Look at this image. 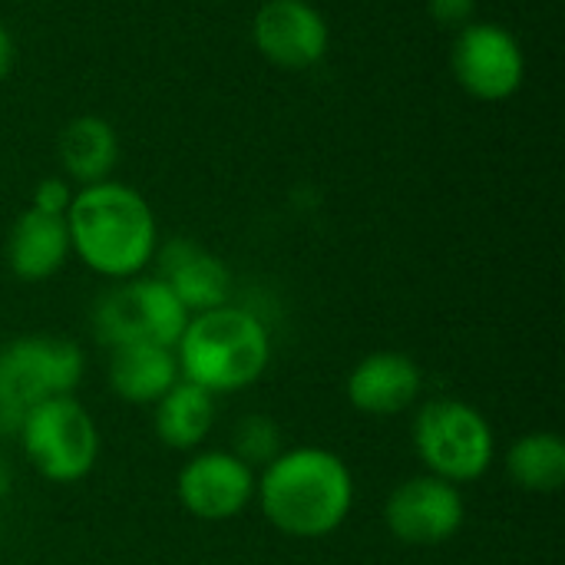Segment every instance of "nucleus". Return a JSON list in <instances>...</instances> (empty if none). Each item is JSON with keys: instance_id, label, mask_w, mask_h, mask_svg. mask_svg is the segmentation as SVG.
I'll return each instance as SVG.
<instances>
[{"instance_id": "f257e3e1", "label": "nucleus", "mask_w": 565, "mask_h": 565, "mask_svg": "<svg viewBox=\"0 0 565 565\" xmlns=\"http://www.w3.org/2000/svg\"><path fill=\"white\" fill-rule=\"evenodd\" d=\"M70 252L96 275L122 281L142 275L159 248V225L142 199L126 182H93L73 192L66 209Z\"/></svg>"}, {"instance_id": "f03ea898", "label": "nucleus", "mask_w": 565, "mask_h": 565, "mask_svg": "<svg viewBox=\"0 0 565 565\" xmlns=\"http://www.w3.org/2000/svg\"><path fill=\"white\" fill-rule=\"evenodd\" d=\"M255 497L278 533L321 540L348 520L354 507V477L338 454L324 447H295L265 467Z\"/></svg>"}, {"instance_id": "7ed1b4c3", "label": "nucleus", "mask_w": 565, "mask_h": 565, "mask_svg": "<svg viewBox=\"0 0 565 565\" xmlns=\"http://www.w3.org/2000/svg\"><path fill=\"white\" fill-rule=\"evenodd\" d=\"M175 361L179 374L209 394H238L265 374L271 338L248 308L222 305L189 318L175 344Z\"/></svg>"}, {"instance_id": "20e7f679", "label": "nucleus", "mask_w": 565, "mask_h": 565, "mask_svg": "<svg viewBox=\"0 0 565 565\" xmlns=\"http://www.w3.org/2000/svg\"><path fill=\"white\" fill-rule=\"evenodd\" d=\"M86 358L79 344L56 334H26L0 348V434H17L20 420L43 401L73 394Z\"/></svg>"}, {"instance_id": "39448f33", "label": "nucleus", "mask_w": 565, "mask_h": 565, "mask_svg": "<svg viewBox=\"0 0 565 565\" xmlns=\"http://www.w3.org/2000/svg\"><path fill=\"white\" fill-rule=\"evenodd\" d=\"M414 447L430 477L447 483H473L493 467L497 437L490 420L467 401L437 397L414 417Z\"/></svg>"}, {"instance_id": "423d86ee", "label": "nucleus", "mask_w": 565, "mask_h": 565, "mask_svg": "<svg viewBox=\"0 0 565 565\" xmlns=\"http://www.w3.org/2000/svg\"><path fill=\"white\" fill-rule=\"evenodd\" d=\"M189 311L172 295V288L156 275H132L116 281L93 308V328L99 344L126 348V344H152L172 348L179 344Z\"/></svg>"}, {"instance_id": "0eeeda50", "label": "nucleus", "mask_w": 565, "mask_h": 565, "mask_svg": "<svg viewBox=\"0 0 565 565\" xmlns=\"http://www.w3.org/2000/svg\"><path fill=\"white\" fill-rule=\"evenodd\" d=\"M30 467L50 483L83 480L99 457V430L89 411L73 397H50L36 404L17 427Z\"/></svg>"}, {"instance_id": "6e6552de", "label": "nucleus", "mask_w": 565, "mask_h": 565, "mask_svg": "<svg viewBox=\"0 0 565 565\" xmlns=\"http://www.w3.org/2000/svg\"><path fill=\"white\" fill-rule=\"evenodd\" d=\"M450 73L467 96L480 103H503L516 96L526 79V53L507 26L473 20L454 36Z\"/></svg>"}, {"instance_id": "1a4fd4ad", "label": "nucleus", "mask_w": 565, "mask_h": 565, "mask_svg": "<svg viewBox=\"0 0 565 565\" xmlns=\"http://www.w3.org/2000/svg\"><path fill=\"white\" fill-rule=\"evenodd\" d=\"M467 507L457 483L440 477H414L401 483L384 507L387 530L407 546H440L454 540L463 526Z\"/></svg>"}, {"instance_id": "9d476101", "label": "nucleus", "mask_w": 565, "mask_h": 565, "mask_svg": "<svg viewBox=\"0 0 565 565\" xmlns=\"http://www.w3.org/2000/svg\"><path fill=\"white\" fill-rule=\"evenodd\" d=\"M255 487H258L255 470L225 450L195 454L179 470V480H175L179 503L195 520H209V523L242 516L248 503L255 500Z\"/></svg>"}, {"instance_id": "9b49d317", "label": "nucleus", "mask_w": 565, "mask_h": 565, "mask_svg": "<svg viewBox=\"0 0 565 565\" xmlns=\"http://www.w3.org/2000/svg\"><path fill=\"white\" fill-rule=\"evenodd\" d=\"M255 50L281 70H308L328 53V20L308 0H265L252 20Z\"/></svg>"}, {"instance_id": "f8f14e48", "label": "nucleus", "mask_w": 565, "mask_h": 565, "mask_svg": "<svg viewBox=\"0 0 565 565\" xmlns=\"http://www.w3.org/2000/svg\"><path fill=\"white\" fill-rule=\"evenodd\" d=\"M152 262L159 268L156 278H162L172 288V295L182 301L189 315H202L228 305L232 295L228 268L222 265L218 255L195 245L192 238H169L166 245L156 248Z\"/></svg>"}, {"instance_id": "ddd939ff", "label": "nucleus", "mask_w": 565, "mask_h": 565, "mask_svg": "<svg viewBox=\"0 0 565 565\" xmlns=\"http://www.w3.org/2000/svg\"><path fill=\"white\" fill-rule=\"evenodd\" d=\"M424 374L414 358L401 351H377L367 354L348 374V401L354 411L371 417H394L414 407L420 397Z\"/></svg>"}, {"instance_id": "4468645a", "label": "nucleus", "mask_w": 565, "mask_h": 565, "mask_svg": "<svg viewBox=\"0 0 565 565\" xmlns=\"http://www.w3.org/2000/svg\"><path fill=\"white\" fill-rule=\"evenodd\" d=\"M70 232L63 215L26 209L7 235V265L20 281H46L70 258Z\"/></svg>"}, {"instance_id": "2eb2a0df", "label": "nucleus", "mask_w": 565, "mask_h": 565, "mask_svg": "<svg viewBox=\"0 0 565 565\" xmlns=\"http://www.w3.org/2000/svg\"><path fill=\"white\" fill-rule=\"evenodd\" d=\"M179 377L172 348L126 344L109 351V387L126 404H156Z\"/></svg>"}, {"instance_id": "dca6fc26", "label": "nucleus", "mask_w": 565, "mask_h": 565, "mask_svg": "<svg viewBox=\"0 0 565 565\" xmlns=\"http://www.w3.org/2000/svg\"><path fill=\"white\" fill-rule=\"evenodd\" d=\"M56 152L63 172L73 182L93 185L113 175L119 162V136L113 122H106L103 116H76L60 129Z\"/></svg>"}, {"instance_id": "f3484780", "label": "nucleus", "mask_w": 565, "mask_h": 565, "mask_svg": "<svg viewBox=\"0 0 565 565\" xmlns=\"http://www.w3.org/2000/svg\"><path fill=\"white\" fill-rule=\"evenodd\" d=\"M156 437L172 450H195L215 424V394L179 377L156 401Z\"/></svg>"}, {"instance_id": "a211bd4d", "label": "nucleus", "mask_w": 565, "mask_h": 565, "mask_svg": "<svg viewBox=\"0 0 565 565\" xmlns=\"http://www.w3.org/2000/svg\"><path fill=\"white\" fill-rule=\"evenodd\" d=\"M507 473L526 493H556L565 483V444L556 434H526L507 454Z\"/></svg>"}, {"instance_id": "6ab92c4d", "label": "nucleus", "mask_w": 565, "mask_h": 565, "mask_svg": "<svg viewBox=\"0 0 565 565\" xmlns=\"http://www.w3.org/2000/svg\"><path fill=\"white\" fill-rule=\"evenodd\" d=\"M238 460H245L248 467L262 463L268 467L278 454H281V437H278V424L268 420V417H245L238 427H235V450H232Z\"/></svg>"}, {"instance_id": "aec40b11", "label": "nucleus", "mask_w": 565, "mask_h": 565, "mask_svg": "<svg viewBox=\"0 0 565 565\" xmlns=\"http://www.w3.org/2000/svg\"><path fill=\"white\" fill-rule=\"evenodd\" d=\"M70 202H73V189H70V182H63L60 175H50V179L36 182L30 209L46 212V215H66Z\"/></svg>"}, {"instance_id": "412c9836", "label": "nucleus", "mask_w": 565, "mask_h": 565, "mask_svg": "<svg viewBox=\"0 0 565 565\" xmlns=\"http://www.w3.org/2000/svg\"><path fill=\"white\" fill-rule=\"evenodd\" d=\"M427 13L447 30H463L477 17V0H427Z\"/></svg>"}, {"instance_id": "4be33fe9", "label": "nucleus", "mask_w": 565, "mask_h": 565, "mask_svg": "<svg viewBox=\"0 0 565 565\" xmlns=\"http://www.w3.org/2000/svg\"><path fill=\"white\" fill-rule=\"evenodd\" d=\"M13 63H17V43H13V33L7 30V23L0 20V83L10 76Z\"/></svg>"}]
</instances>
